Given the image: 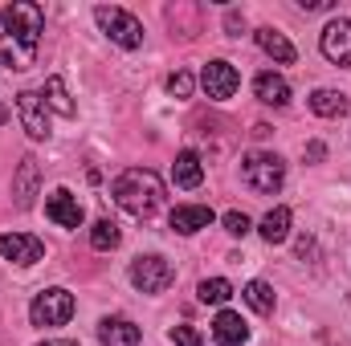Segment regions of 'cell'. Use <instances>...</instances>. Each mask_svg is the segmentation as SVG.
<instances>
[{
	"label": "cell",
	"mask_w": 351,
	"mask_h": 346,
	"mask_svg": "<svg viewBox=\"0 0 351 346\" xmlns=\"http://www.w3.org/2000/svg\"><path fill=\"white\" fill-rule=\"evenodd\" d=\"M200 86L208 98H217V102H225V98H233L237 86H241V74L229 66V62H208L204 66V74H200Z\"/></svg>",
	"instance_id": "obj_9"
},
{
	"label": "cell",
	"mask_w": 351,
	"mask_h": 346,
	"mask_svg": "<svg viewBox=\"0 0 351 346\" xmlns=\"http://www.w3.org/2000/svg\"><path fill=\"white\" fill-rule=\"evenodd\" d=\"M29 318H33V326H66L74 318V293L62 289V285L41 289L29 306Z\"/></svg>",
	"instance_id": "obj_5"
},
{
	"label": "cell",
	"mask_w": 351,
	"mask_h": 346,
	"mask_svg": "<svg viewBox=\"0 0 351 346\" xmlns=\"http://www.w3.org/2000/svg\"><path fill=\"white\" fill-rule=\"evenodd\" d=\"M258 45H262V53H269L278 66H290V62H294V45H290L286 33H278V29H258Z\"/></svg>",
	"instance_id": "obj_18"
},
{
	"label": "cell",
	"mask_w": 351,
	"mask_h": 346,
	"mask_svg": "<svg viewBox=\"0 0 351 346\" xmlns=\"http://www.w3.org/2000/svg\"><path fill=\"white\" fill-rule=\"evenodd\" d=\"M241 179H245L254 191L274 196V191L282 187V179H286V163H282V155H274V151H250V155L241 159Z\"/></svg>",
	"instance_id": "obj_3"
},
{
	"label": "cell",
	"mask_w": 351,
	"mask_h": 346,
	"mask_svg": "<svg viewBox=\"0 0 351 346\" xmlns=\"http://www.w3.org/2000/svg\"><path fill=\"white\" fill-rule=\"evenodd\" d=\"M254 94L262 98L265 106H286L290 102V82L282 78V74H274V70H265L254 78Z\"/></svg>",
	"instance_id": "obj_16"
},
{
	"label": "cell",
	"mask_w": 351,
	"mask_h": 346,
	"mask_svg": "<svg viewBox=\"0 0 351 346\" xmlns=\"http://www.w3.org/2000/svg\"><path fill=\"white\" fill-rule=\"evenodd\" d=\"M0 122H4V110H0Z\"/></svg>",
	"instance_id": "obj_32"
},
{
	"label": "cell",
	"mask_w": 351,
	"mask_h": 346,
	"mask_svg": "<svg viewBox=\"0 0 351 346\" xmlns=\"http://www.w3.org/2000/svg\"><path fill=\"white\" fill-rule=\"evenodd\" d=\"M213 343L217 346H245L250 343V326H245V318L233 314V310H221L217 322H213Z\"/></svg>",
	"instance_id": "obj_12"
},
{
	"label": "cell",
	"mask_w": 351,
	"mask_h": 346,
	"mask_svg": "<svg viewBox=\"0 0 351 346\" xmlns=\"http://www.w3.org/2000/svg\"><path fill=\"white\" fill-rule=\"evenodd\" d=\"M119 241H123V232H119V224L106 216V220H94V228H90V245L98 249V253H110V249H119Z\"/></svg>",
	"instance_id": "obj_21"
},
{
	"label": "cell",
	"mask_w": 351,
	"mask_h": 346,
	"mask_svg": "<svg viewBox=\"0 0 351 346\" xmlns=\"http://www.w3.org/2000/svg\"><path fill=\"white\" fill-rule=\"evenodd\" d=\"M241 297H245L250 310H258V314H274V289H269L265 281H250V285L241 289Z\"/></svg>",
	"instance_id": "obj_24"
},
{
	"label": "cell",
	"mask_w": 351,
	"mask_h": 346,
	"mask_svg": "<svg viewBox=\"0 0 351 346\" xmlns=\"http://www.w3.org/2000/svg\"><path fill=\"white\" fill-rule=\"evenodd\" d=\"M192 86H196V82H192V74H188V70H176L172 78H168V94H172V98H188Z\"/></svg>",
	"instance_id": "obj_25"
},
{
	"label": "cell",
	"mask_w": 351,
	"mask_h": 346,
	"mask_svg": "<svg viewBox=\"0 0 351 346\" xmlns=\"http://www.w3.org/2000/svg\"><path fill=\"white\" fill-rule=\"evenodd\" d=\"M41 98H45L49 110H58V114H66V118L74 114V102H70V94H66V82H62V78H49L45 90H41Z\"/></svg>",
	"instance_id": "obj_23"
},
{
	"label": "cell",
	"mask_w": 351,
	"mask_h": 346,
	"mask_svg": "<svg viewBox=\"0 0 351 346\" xmlns=\"http://www.w3.org/2000/svg\"><path fill=\"white\" fill-rule=\"evenodd\" d=\"M12 196L21 208H33V196H37V159H21V172L12 183Z\"/></svg>",
	"instance_id": "obj_19"
},
{
	"label": "cell",
	"mask_w": 351,
	"mask_h": 346,
	"mask_svg": "<svg viewBox=\"0 0 351 346\" xmlns=\"http://www.w3.org/2000/svg\"><path fill=\"white\" fill-rule=\"evenodd\" d=\"M172 343L176 346H204V343H200V334H196L192 326H172Z\"/></svg>",
	"instance_id": "obj_27"
},
{
	"label": "cell",
	"mask_w": 351,
	"mask_h": 346,
	"mask_svg": "<svg viewBox=\"0 0 351 346\" xmlns=\"http://www.w3.org/2000/svg\"><path fill=\"white\" fill-rule=\"evenodd\" d=\"M98 338L102 346H139V326L131 322V318H102L98 322Z\"/></svg>",
	"instance_id": "obj_13"
},
{
	"label": "cell",
	"mask_w": 351,
	"mask_h": 346,
	"mask_svg": "<svg viewBox=\"0 0 351 346\" xmlns=\"http://www.w3.org/2000/svg\"><path fill=\"white\" fill-rule=\"evenodd\" d=\"M94 21H98V29H102L119 49H139V45H143V25H139L127 8H106V4H98V8H94Z\"/></svg>",
	"instance_id": "obj_4"
},
{
	"label": "cell",
	"mask_w": 351,
	"mask_h": 346,
	"mask_svg": "<svg viewBox=\"0 0 351 346\" xmlns=\"http://www.w3.org/2000/svg\"><path fill=\"white\" fill-rule=\"evenodd\" d=\"M319 49H323V57H327L331 66H351V21L335 16V21L323 29Z\"/></svg>",
	"instance_id": "obj_8"
},
{
	"label": "cell",
	"mask_w": 351,
	"mask_h": 346,
	"mask_svg": "<svg viewBox=\"0 0 351 346\" xmlns=\"http://www.w3.org/2000/svg\"><path fill=\"white\" fill-rule=\"evenodd\" d=\"M41 346H78L74 338H53V343H41Z\"/></svg>",
	"instance_id": "obj_31"
},
{
	"label": "cell",
	"mask_w": 351,
	"mask_h": 346,
	"mask_svg": "<svg viewBox=\"0 0 351 346\" xmlns=\"http://www.w3.org/2000/svg\"><path fill=\"white\" fill-rule=\"evenodd\" d=\"M16 114L29 139H49V106L37 90H21L16 94Z\"/></svg>",
	"instance_id": "obj_7"
},
{
	"label": "cell",
	"mask_w": 351,
	"mask_h": 346,
	"mask_svg": "<svg viewBox=\"0 0 351 346\" xmlns=\"http://www.w3.org/2000/svg\"><path fill=\"white\" fill-rule=\"evenodd\" d=\"M258 232H262L265 245H282L290 237V208H269L258 224Z\"/></svg>",
	"instance_id": "obj_17"
},
{
	"label": "cell",
	"mask_w": 351,
	"mask_h": 346,
	"mask_svg": "<svg viewBox=\"0 0 351 346\" xmlns=\"http://www.w3.org/2000/svg\"><path fill=\"white\" fill-rule=\"evenodd\" d=\"M250 228H254V224H250L245 212H225V232H229V237H245Z\"/></svg>",
	"instance_id": "obj_26"
},
{
	"label": "cell",
	"mask_w": 351,
	"mask_h": 346,
	"mask_svg": "<svg viewBox=\"0 0 351 346\" xmlns=\"http://www.w3.org/2000/svg\"><path fill=\"white\" fill-rule=\"evenodd\" d=\"M196 297H200L204 306H225V302L233 297V285H229L225 277H204V281L196 285Z\"/></svg>",
	"instance_id": "obj_22"
},
{
	"label": "cell",
	"mask_w": 351,
	"mask_h": 346,
	"mask_svg": "<svg viewBox=\"0 0 351 346\" xmlns=\"http://www.w3.org/2000/svg\"><path fill=\"white\" fill-rule=\"evenodd\" d=\"M298 4H302L306 12H319V8H327V0H298Z\"/></svg>",
	"instance_id": "obj_30"
},
{
	"label": "cell",
	"mask_w": 351,
	"mask_h": 346,
	"mask_svg": "<svg viewBox=\"0 0 351 346\" xmlns=\"http://www.w3.org/2000/svg\"><path fill=\"white\" fill-rule=\"evenodd\" d=\"M208 224H213V208H204V204H180V208H172V228L180 237H192V232H200Z\"/></svg>",
	"instance_id": "obj_14"
},
{
	"label": "cell",
	"mask_w": 351,
	"mask_h": 346,
	"mask_svg": "<svg viewBox=\"0 0 351 346\" xmlns=\"http://www.w3.org/2000/svg\"><path fill=\"white\" fill-rule=\"evenodd\" d=\"M110 196L127 216L147 220V216H156L164 208V179L156 172H147V168H131V172H123L110 183Z\"/></svg>",
	"instance_id": "obj_2"
},
{
	"label": "cell",
	"mask_w": 351,
	"mask_h": 346,
	"mask_svg": "<svg viewBox=\"0 0 351 346\" xmlns=\"http://www.w3.org/2000/svg\"><path fill=\"white\" fill-rule=\"evenodd\" d=\"M200 179H204V163H200V155L196 151H180L172 163V183L176 187H184V191H192V187H200Z\"/></svg>",
	"instance_id": "obj_15"
},
{
	"label": "cell",
	"mask_w": 351,
	"mask_h": 346,
	"mask_svg": "<svg viewBox=\"0 0 351 346\" xmlns=\"http://www.w3.org/2000/svg\"><path fill=\"white\" fill-rule=\"evenodd\" d=\"M41 33H45V12L29 0H16L0 12V62L8 70H29L37 66V49H41Z\"/></svg>",
	"instance_id": "obj_1"
},
{
	"label": "cell",
	"mask_w": 351,
	"mask_h": 346,
	"mask_svg": "<svg viewBox=\"0 0 351 346\" xmlns=\"http://www.w3.org/2000/svg\"><path fill=\"white\" fill-rule=\"evenodd\" d=\"M45 216H49L53 224H62V228H82V220H86L78 196H70L66 187H58V191L45 200Z\"/></svg>",
	"instance_id": "obj_11"
},
{
	"label": "cell",
	"mask_w": 351,
	"mask_h": 346,
	"mask_svg": "<svg viewBox=\"0 0 351 346\" xmlns=\"http://www.w3.org/2000/svg\"><path fill=\"white\" fill-rule=\"evenodd\" d=\"M0 257L12 261V265H37L45 257V245L29 232H4L0 237Z\"/></svg>",
	"instance_id": "obj_10"
},
{
	"label": "cell",
	"mask_w": 351,
	"mask_h": 346,
	"mask_svg": "<svg viewBox=\"0 0 351 346\" xmlns=\"http://www.w3.org/2000/svg\"><path fill=\"white\" fill-rule=\"evenodd\" d=\"M241 29H245V21L237 12H229V37H241Z\"/></svg>",
	"instance_id": "obj_28"
},
{
	"label": "cell",
	"mask_w": 351,
	"mask_h": 346,
	"mask_svg": "<svg viewBox=\"0 0 351 346\" xmlns=\"http://www.w3.org/2000/svg\"><path fill=\"white\" fill-rule=\"evenodd\" d=\"M131 281H135L139 293H164L176 281V269H172V261H164L160 253H147V257L131 261Z\"/></svg>",
	"instance_id": "obj_6"
},
{
	"label": "cell",
	"mask_w": 351,
	"mask_h": 346,
	"mask_svg": "<svg viewBox=\"0 0 351 346\" xmlns=\"http://www.w3.org/2000/svg\"><path fill=\"white\" fill-rule=\"evenodd\" d=\"M311 110H315L319 118H343V114H348V98H343L339 90H315V94H311Z\"/></svg>",
	"instance_id": "obj_20"
},
{
	"label": "cell",
	"mask_w": 351,
	"mask_h": 346,
	"mask_svg": "<svg viewBox=\"0 0 351 346\" xmlns=\"http://www.w3.org/2000/svg\"><path fill=\"white\" fill-rule=\"evenodd\" d=\"M323 155H327V147H323V143H311V147H306V159H311V163H319Z\"/></svg>",
	"instance_id": "obj_29"
}]
</instances>
